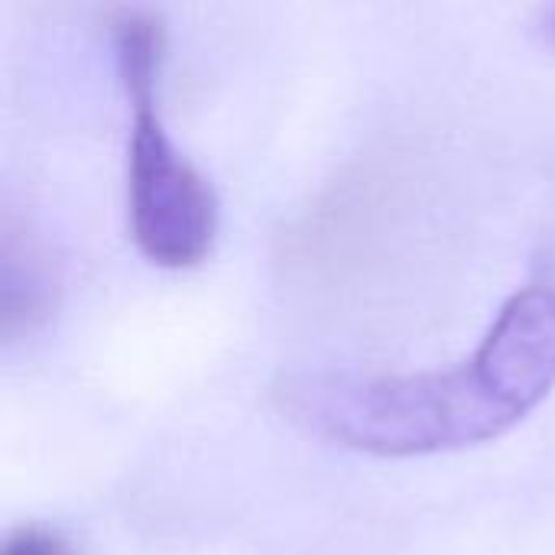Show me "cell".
<instances>
[{
  "mask_svg": "<svg viewBox=\"0 0 555 555\" xmlns=\"http://www.w3.org/2000/svg\"><path fill=\"white\" fill-rule=\"evenodd\" d=\"M537 29H540V36L550 42L555 49V3L553 7H543L540 10V16H537Z\"/></svg>",
  "mask_w": 555,
  "mask_h": 555,
  "instance_id": "cell-5",
  "label": "cell"
},
{
  "mask_svg": "<svg viewBox=\"0 0 555 555\" xmlns=\"http://www.w3.org/2000/svg\"><path fill=\"white\" fill-rule=\"evenodd\" d=\"M0 555H68V546L42 527H20L3 543Z\"/></svg>",
  "mask_w": 555,
  "mask_h": 555,
  "instance_id": "cell-4",
  "label": "cell"
},
{
  "mask_svg": "<svg viewBox=\"0 0 555 555\" xmlns=\"http://www.w3.org/2000/svg\"><path fill=\"white\" fill-rule=\"evenodd\" d=\"M114 59L130 101L156 98L159 91V65H163V23L146 10H120L111 20Z\"/></svg>",
  "mask_w": 555,
  "mask_h": 555,
  "instance_id": "cell-3",
  "label": "cell"
},
{
  "mask_svg": "<svg viewBox=\"0 0 555 555\" xmlns=\"http://www.w3.org/2000/svg\"><path fill=\"white\" fill-rule=\"evenodd\" d=\"M130 107L127 218L133 244L156 267H195L215 244L218 195L166 133L156 98L130 101Z\"/></svg>",
  "mask_w": 555,
  "mask_h": 555,
  "instance_id": "cell-2",
  "label": "cell"
},
{
  "mask_svg": "<svg viewBox=\"0 0 555 555\" xmlns=\"http://www.w3.org/2000/svg\"><path fill=\"white\" fill-rule=\"evenodd\" d=\"M555 387V286L517 289L472 358L420 374H293L280 413L328 446L423 459L475 449L524 423Z\"/></svg>",
  "mask_w": 555,
  "mask_h": 555,
  "instance_id": "cell-1",
  "label": "cell"
}]
</instances>
